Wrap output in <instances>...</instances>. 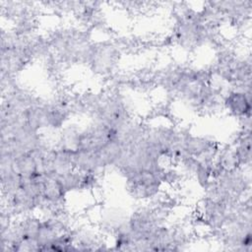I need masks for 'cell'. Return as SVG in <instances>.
Instances as JSON below:
<instances>
[{"mask_svg": "<svg viewBox=\"0 0 252 252\" xmlns=\"http://www.w3.org/2000/svg\"><path fill=\"white\" fill-rule=\"evenodd\" d=\"M224 107L232 115L239 118L249 117L251 111V97L250 92L247 91H231L223 100Z\"/></svg>", "mask_w": 252, "mask_h": 252, "instance_id": "1", "label": "cell"}]
</instances>
